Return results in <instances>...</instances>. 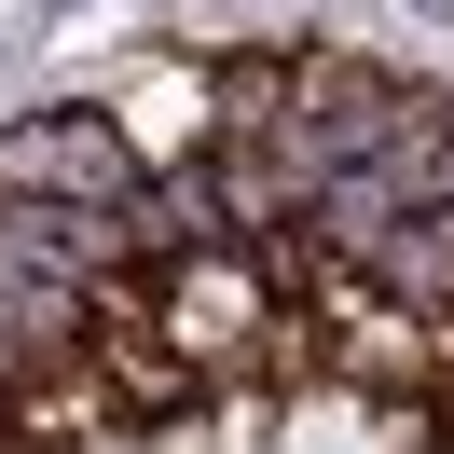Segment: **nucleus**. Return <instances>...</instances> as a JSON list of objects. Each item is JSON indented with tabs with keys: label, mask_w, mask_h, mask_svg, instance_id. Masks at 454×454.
Here are the masks:
<instances>
[{
	"label": "nucleus",
	"mask_w": 454,
	"mask_h": 454,
	"mask_svg": "<svg viewBox=\"0 0 454 454\" xmlns=\"http://www.w3.org/2000/svg\"><path fill=\"white\" fill-rule=\"evenodd\" d=\"M441 83H399V69H372V56H331V42H303L289 56V111L262 124V138L289 152V179H303V207H317V179H344V166H372V152L399 138V124L427 111Z\"/></svg>",
	"instance_id": "nucleus-1"
},
{
	"label": "nucleus",
	"mask_w": 454,
	"mask_h": 454,
	"mask_svg": "<svg viewBox=\"0 0 454 454\" xmlns=\"http://www.w3.org/2000/svg\"><path fill=\"white\" fill-rule=\"evenodd\" d=\"M138 179L152 166L111 111H14L0 124V207H124Z\"/></svg>",
	"instance_id": "nucleus-2"
},
{
	"label": "nucleus",
	"mask_w": 454,
	"mask_h": 454,
	"mask_svg": "<svg viewBox=\"0 0 454 454\" xmlns=\"http://www.w3.org/2000/svg\"><path fill=\"white\" fill-rule=\"evenodd\" d=\"M262 317H276V276H262V248H179V262H166V344L207 372V399H221V386H248Z\"/></svg>",
	"instance_id": "nucleus-3"
},
{
	"label": "nucleus",
	"mask_w": 454,
	"mask_h": 454,
	"mask_svg": "<svg viewBox=\"0 0 454 454\" xmlns=\"http://www.w3.org/2000/svg\"><path fill=\"white\" fill-rule=\"evenodd\" d=\"M441 441V413L427 399H358V386H289L276 399V454H427Z\"/></svg>",
	"instance_id": "nucleus-4"
},
{
	"label": "nucleus",
	"mask_w": 454,
	"mask_h": 454,
	"mask_svg": "<svg viewBox=\"0 0 454 454\" xmlns=\"http://www.w3.org/2000/svg\"><path fill=\"white\" fill-rule=\"evenodd\" d=\"M124 454H138V441H124Z\"/></svg>",
	"instance_id": "nucleus-5"
}]
</instances>
